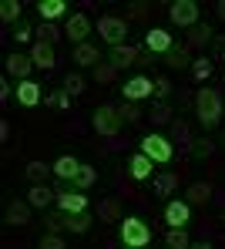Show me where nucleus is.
Instances as JSON below:
<instances>
[{
    "label": "nucleus",
    "instance_id": "1",
    "mask_svg": "<svg viewBox=\"0 0 225 249\" xmlns=\"http://www.w3.org/2000/svg\"><path fill=\"white\" fill-rule=\"evenodd\" d=\"M222 94H219V88H202L198 94H195V115H198V122L202 128H215V124L222 122Z\"/></svg>",
    "mask_w": 225,
    "mask_h": 249
},
{
    "label": "nucleus",
    "instance_id": "2",
    "mask_svg": "<svg viewBox=\"0 0 225 249\" xmlns=\"http://www.w3.org/2000/svg\"><path fill=\"white\" fill-rule=\"evenodd\" d=\"M118 232H121V243L131 246V249H145L151 243V229H148V222L138 219V215H125L121 226H118Z\"/></svg>",
    "mask_w": 225,
    "mask_h": 249
},
{
    "label": "nucleus",
    "instance_id": "3",
    "mask_svg": "<svg viewBox=\"0 0 225 249\" xmlns=\"http://www.w3.org/2000/svg\"><path fill=\"white\" fill-rule=\"evenodd\" d=\"M141 155H148L155 165H168L175 159V145L165 135H145L141 138Z\"/></svg>",
    "mask_w": 225,
    "mask_h": 249
},
{
    "label": "nucleus",
    "instance_id": "4",
    "mask_svg": "<svg viewBox=\"0 0 225 249\" xmlns=\"http://www.w3.org/2000/svg\"><path fill=\"white\" fill-rule=\"evenodd\" d=\"M97 34L104 37L108 47H118V44H125V37H128V20H121L114 14H104L97 20Z\"/></svg>",
    "mask_w": 225,
    "mask_h": 249
},
{
    "label": "nucleus",
    "instance_id": "5",
    "mask_svg": "<svg viewBox=\"0 0 225 249\" xmlns=\"http://www.w3.org/2000/svg\"><path fill=\"white\" fill-rule=\"evenodd\" d=\"M91 122H94V135H104V138H114L121 131V115L114 105H101Z\"/></svg>",
    "mask_w": 225,
    "mask_h": 249
},
{
    "label": "nucleus",
    "instance_id": "6",
    "mask_svg": "<svg viewBox=\"0 0 225 249\" xmlns=\"http://www.w3.org/2000/svg\"><path fill=\"white\" fill-rule=\"evenodd\" d=\"M168 17H172L175 27H195L198 17H202V10H198L195 0H175V3L168 7Z\"/></svg>",
    "mask_w": 225,
    "mask_h": 249
},
{
    "label": "nucleus",
    "instance_id": "7",
    "mask_svg": "<svg viewBox=\"0 0 225 249\" xmlns=\"http://www.w3.org/2000/svg\"><path fill=\"white\" fill-rule=\"evenodd\" d=\"M121 94H125V101H145V98L155 94V81H151L148 74H135V78L125 81Z\"/></svg>",
    "mask_w": 225,
    "mask_h": 249
},
{
    "label": "nucleus",
    "instance_id": "8",
    "mask_svg": "<svg viewBox=\"0 0 225 249\" xmlns=\"http://www.w3.org/2000/svg\"><path fill=\"white\" fill-rule=\"evenodd\" d=\"M88 34H91V17H88V14H81V10L71 14V17H67V31H64V37L78 47V44H84Z\"/></svg>",
    "mask_w": 225,
    "mask_h": 249
},
{
    "label": "nucleus",
    "instance_id": "9",
    "mask_svg": "<svg viewBox=\"0 0 225 249\" xmlns=\"http://www.w3.org/2000/svg\"><path fill=\"white\" fill-rule=\"evenodd\" d=\"M57 209L67 212V215H84V212H88V199H84V192L57 189Z\"/></svg>",
    "mask_w": 225,
    "mask_h": 249
},
{
    "label": "nucleus",
    "instance_id": "10",
    "mask_svg": "<svg viewBox=\"0 0 225 249\" xmlns=\"http://www.w3.org/2000/svg\"><path fill=\"white\" fill-rule=\"evenodd\" d=\"M145 47H148L151 54H161V57H165V54L175 47V37H172L165 27H151V31L145 34Z\"/></svg>",
    "mask_w": 225,
    "mask_h": 249
},
{
    "label": "nucleus",
    "instance_id": "11",
    "mask_svg": "<svg viewBox=\"0 0 225 249\" xmlns=\"http://www.w3.org/2000/svg\"><path fill=\"white\" fill-rule=\"evenodd\" d=\"M141 61V51H138L135 44H118V47H111V64L121 71V68H131Z\"/></svg>",
    "mask_w": 225,
    "mask_h": 249
},
{
    "label": "nucleus",
    "instance_id": "12",
    "mask_svg": "<svg viewBox=\"0 0 225 249\" xmlns=\"http://www.w3.org/2000/svg\"><path fill=\"white\" fill-rule=\"evenodd\" d=\"M188 215H192V209H188V202H181V199H172V202L165 206V222H168L172 229H185Z\"/></svg>",
    "mask_w": 225,
    "mask_h": 249
},
{
    "label": "nucleus",
    "instance_id": "13",
    "mask_svg": "<svg viewBox=\"0 0 225 249\" xmlns=\"http://www.w3.org/2000/svg\"><path fill=\"white\" fill-rule=\"evenodd\" d=\"M31 68H34V61L27 54H10L7 57V74H14L20 81H31Z\"/></svg>",
    "mask_w": 225,
    "mask_h": 249
},
{
    "label": "nucleus",
    "instance_id": "14",
    "mask_svg": "<svg viewBox=\"0 0 225 249\" xmlns=\"http://www.w3.org/2000/svg\"><path fill=\"white\" fill-rule=\"evenodd\" d=\"M212 41H215L212 27H209V24H195V27L188 31V41H185V47H188V51H202L205 44H212Z\"/></svg>",
    "mask_w": 225,
    "mask_h": 249
},
{
    "label": "nucleus",
    "instance_id": "15",
    "mask_svg": "<svg viewBox=\"0 0 225 249\" xmlns=\"http://www.w3.org/2000/svg\"><path fill=\"white\" fill-rule=\"evenodd\" d=\"M31 61H34V68H44V71H50L54 64H57V57H54V47L44 41H37L34 47H31Z\"/></svg>",
    "mask_w": 225,
    "mask_h": 249
},
{
    "label": "nucleus",
    "instance_id": "16",
    "mask_svg": "<svg viewBox=\"0 0 225 249\" xmlns=\"http://www.w3.org/2000/svg\"><path fill=\"white\" fill-rule=\"evenodd\" d=\"M74 64H81V68H97V64H101V51L88 41L78 44V47H74Z\"/></svg>",
    "mask_w": 225,
    "mask_h": 249
},
{
    "label": "nucleus",
    "instance_id": "17",
    "mask_svg": "<svg viewBox=\"0 0 225 249\" xmlns=\"http://www.w3.org/2000/svg\"><path fill=\"white\" fill-rule=\"evenodd\" d=\"M161 64L165 68H175V71H185V68H192V57H188V47L185 44H175L165 57H161Z\"/></svg>",
    "mask_w": 225,
    "mask_h": 249
},
{
    "label": "nucleus",
    "instance_id": "18",
    "mask_svg": "<svg viewBox=\"0 0 225 249\" xmlns=\"http://www.w3.org/2000/svg\"><path fill=\"white\" fill-rule=\"evenodd\" d=\"M37 10H41V20H44V24H54V20H61V17L67 14V3H64V0H41Z\"/></svg>",
    "mask_w": 225,
    "mask_h": 249
},
{
    "label": "nucleus",
    "instance_id": "19",
    "mask_svg": "<svg viewBox=\"0 0 225 249\" xmlns=\"http://www.w3.org/2000/svg\"><path fill=\"white\" fill-rule=\"evenodd\" d=\"M78 172H81V162H78L74 155H61V159L54 162V175H57V178L74 182V178H78Z\"/></svg>",
    "mask_w": 225,
    "mask_h": 249
},
{
    "label": "nucleus",
    "instance_id": "20",
    "mask_svg": "<svg viewBox=\"0 0 225 249\" xmlns=\"http://www.w3.org/2000/svg\"><path fill=\"white\" fill-rule=\"evenodd\" d=\"M27 202H31L34 209H47L50 202H57V192H54V189H47V185H31Z\"/></svg>",
    "mask_w": 225,
    "mask_h": 249
},
{
    "label": "nucleus",
    "instance_id": "21",
    "mask_svg": "<svg viewBox=\"0 0 225 249\" xmlns=\"http://www.w3.org/2000/svg\"><path fill=\"white\" fill-rule=\"evenodd\" d=\"M17 101H20L24 108H34V105L41 101V84L37 81H20V88H17Z\"/></svg>",
    "mask_w": 225,
    "mask_h": 249
},
{
    "label": "nucleus",
    "instance_id": "22",
    "mask_svg": "<svg viewBox=\"0 0 225 249\" xmlns=\"http://www.w3.org/2000/svg\"><path fill=\"white\" fill-rule=\"evenodd\" d=\"M97 219L101 222H121V199H104L97 206Z\"/></svg>",
    "mask_w": 225,
    "mask_h": 249
},
{
    "label": "nucleus",
    "instance_id": "23",
    "mask_svg": "<svg viewBox=\"0 0 225 249\" xmlns=\"http://www.w3.org/2000/svg\"><path fill=\"white\" fill-rule=\"evenodd\" d=\"M7 222L10 226H27L31 222V206L27 202H10L7 206Z\"/></svg>",
    "mask_w": 225,
    "mask_h": 249
},
{
    "label": "nucleus",
    "instance_id": "24",
    "mask_svg": "<svg viewBox=\"0 0 225 249\" xmlns=\"http://www.w3.org/2000/svg\"><path fill=\"white\" fill-rule=\"evenodd\" d=\"M128 172H131V178H138V182H141V178H148V175L155 172V162H151L148 155H135V159L128 162Z\"/></svg>",
    "mask_w": 225,
    "mask_h": 249
},
{
    "label": "nucleus",
    "instance_id": "25",
    "mask_svg": "<svg viewBox=\"0 0 225 249\" xmlns=\"http://www.w3.org/2000/svg\"><path fill=\"white\" fill-rule=\"evenodd\" d=\"M24 175H27V178H31L34 185H44L47 175H54V165H44V162H27Z\"/></svg>",
    "mask_w": 225,
    "mask_h": 249
},
{
    "label": "nucleus",
    "instance_id": "26",
    "mask_svg": "<svg viewBox=\"0 0 225 249\" xmlns=\"http://www.w3.org/2000/svg\"><path fill=\"white\" fill-rule=\"evenodd\" d=\"M188 199H192L195 206L212 202V185H209V182H192V185H188Z\"/></svg>",
    "mask_w": 225,
    "mask_h": 249
},
{
    "label": "nucleus",
    "instance_id": "27",
    "mask_svg": "<svg viewBox=\"0 0 225 249\" xmlns=\"http://www.w3.org/2000/svg\"><path fill=\"white\" fill-rule=\"evenodd\" d=\"M212 71H215V61H212V57H195V61H192V78H195V81L212 78Z\"/></svg>",
    "mask_w": 225,
    "mask_h": 249
},
{
    "label": "nucleus",
    "instance_id": "28",
    "mask_svg": "<svg viewBox=\"0 0 225 249\" xmlns=\"http://www.w3.org/2000/svg\"><path fill=\"white\" fill-rule=\"evenodd\" d=\"M175 185H178V175H175V172H161V175H155V192H158V196H172Z\"/></svg>",
    "mask_w": 225,
    "mask_h": 249
},
{
    "label": "nucleus",
    "instance_id": "29",
    "mask_svg": "<svg viewBox=\"0 0 225 249\" xmlns=\"http://www.w3.org/2000/svg\"><path fill=\"white\" fill-rule=\"evenodd\" d=\"M67 222H71V215H67V212H50V215L44 219L47 232H54V236H61V232L67 229Z\"/></svg>",
    "mask_w": 225,
    "mask_h": 249
},
{
    "label": "nucleus",
    "instance_id": "30",
    "mask_svg": "<svg viewBox=\"0 0 225 249\" xmlns=\"http://www.w3.org/2000/svg\"><path fill=\"white\" fill-rule=\"evenodd\" d=\"M20 10H24L20 0H3V3H0V20H3V24H14V20L20 17Z\"/></svg>",
    "mask_w": 225,
    "mask_h": 249
},
{
    "label": "nucleus",
    "instance_id": "31",
    "mask_svg": "<svg viewBox=\"0 0 225 249\" xmlns=\"http://www.w3.org/2000/svg\"><path fill=\"white\" fill-rule=\"evenodd\" d=\"M94 182H97V172H94V165H81V172H78V178H74L78 192H81V189H91Z\"/></svg>",
    "mask_w": 225,
    "mask_h": 249
},
{
    "label": "nucleus",
    "instance_id": "32",
    "mask_svg": "<svg viewBox=\"0 0 225 249\" xmlns=\"http://www.w3.org/2000/svg\"><path fill=\"white\" fill-rule=\"evenodd\" d=\"M165 243H168V249H188V246H192V243H188V232H185V229H168Z\"/></svg>",
    "mask_w": 225,
    "mask_h": 249
},
{
    "label": "nucleus",
    "instance_id": "33",
    "mask_svg": "<svg viewBox=\"0 0 225 249\" xmlns=\"http://www.w3.org/2000/svg\"><path fill=\"white\" fill-rule=\"evenodd\" d=\"M37 41H44V44L54 47V44L61 41V31H57L54 24H41V27H37Z\"/></svg>",
    "mask_w": 225,
    "mask_h": 249
},
{
    "label": "nucleus",
    "instance_id": "34",
    "mask_svg": "<svg viewBox=\"0 0 225 249\" xmlns=\"http://www.w3.org/2000/svg\"><path fill=\"white\" fill-rule=\"evenodd\" d=\"M64 91H67L71 98H74V94H81V91H84V78H81L78 71H71V74L64 78Z\"/></svg>",
    "mask_w": 225,
    "mask_h": 249
},
{
    "label": "nucleus",
    "instance_id": "35",
    "mask_svg": "<svg viewBox=\"0 0 225 249\" xmlns=\"http://www.w3.org/2000/svg\"><path fill=\"white\" fill-rule=\"evenodd\" d=\"M114 74H118L114 64H97V68H94V81H101V84H111V81H114Z\"/></svg>",
    "mask_w": 225,
    "mask_h": 249
},
{
    "label": "nucleus",
    "instance_id": "36",
    "mask_svg": "<svg viewBox=\"0 0 225 249\" xmlns=\"http://www.w3.org/2000/svg\"><path fill=\"white\" fill-rule=\"evenodd\" d=\"M88 229H91V215L88 212H84V215H71L67 232H78V236H81V232H88Z\"/></svg>",
    "mask_w": 225,
    "mask_h": 249
},
{
    "label": "nucleus",
    "instance_id": "37",
    "mask_svg": "<svg viewBox=\"0 0 225 249\" xmlns=\"http://www.w3.org/2000/svg\"><path fill=\"white\" fill-rule=\"evenodd\" d=\"M118 115H121V122H141V111H138L135 101H125V105H118Z\"/></svg>",
    "mask_w": 225,
    "mask_h": 249
},
{
    "label": "nucleus",
    "instance_id": "38",
    "mask_svg": "<svg viewBox=\"0 0 225 249\" xmlns=\"http://www.w3.org/2000/svg\"><path fill=\"white\" fill-rule=\"evenodd\" d=\"M151 122L155 124H168V122H175V115H172L165 105H155V108H151Z\"/></svg>",
    "mask_w": 225,
    "mask_h": 249
},
{
    "label": "nucleus",
    "instance_id": "39",
    "mask_svg": "<svg viewBox=\"0 0 225 249\" xmlns=\"http://www.w3.org/2000/svg\"><path fill=\"white\" fill-rule=\"evenodd\" d=\"M212 152H215V145H212L209 138H202V142H195V148H192V155H195V159H209Z\"/></svg>",
    "mask_w": 225,
    "mask_h": 249
},
{
    "label": "nucleus",
    "instance_id": "40",
    "mask_svg": "<svg viewBox=\"0 0 225 249\" xmlns=\"http://www.w3.org/2000/svg\"><path fill=\"white\" fill-rule=\"evenodd\" d=\"M37 249H67V246H64V239H61V236L47 232L44 239H41V246H37Z\"/></svg>",
    "mask_w": 225,
    "mask_h": 249
},
{
    "label": "nucleus",
    "instance_id": "41",
    "mask_svg": "<svg viewBox=\"0 0 225 249\" xmlns=\"http://www.w3.org/2000/svg\"><path fill=\"white\" fill-rule=\"evenodd\" d=\"M168 94H172V81L168 78H158L155 81V98H168Z\"/></svg>",
    "mask_w": 225,
    "mask_h": 249
},
{
    "label": "nucleus",
    "instance_id": "42",
    "mask_svg": "<svg viewBox=\"0 0 225 249\" xmlns=\"http://www.w3.org/2000/svg\"><path fill=\"white\" fill-rule=\"evenodd\" d=\"M54 105L57 108H71V94L67 91H54Z\"/></svg>",
    "mask_w": 225,
    "mask_h": 249
},
{
    "label": "nucleus",
    "instance_id": "43",
    "mask_svg": "<svg viewBox=\"0 0 225 249\" xmlns=\"http://www.w3.org/2000/svg\"><path fill=\"white\" fill-rule=\"evenodd\" d=\"M212 44H215V57L222 61V57H225V37H215Z\"/></svg>",
    "mask_w": 225,
    "mask_h": 249
},
{
    "label": "nucleus",
    "instance_id": "44",
    "mask_svg": "<svg viewBox=\"0 0 225 249\" xmlns=\"http://www.w3.org/2000/svg\"><path fill=\"white\" fill-rule=\"evenodd\" d=\"M0 142H10V122L7 118L0 122Z\"/></svg>",
    "mask_w": 225,
    "mask_h": 249
},
{
    "label": "nucleus",
    "instance_id": "45",
    "mask_svg": "<svg viewBox=\"0 0 225 249\" xmlns=\"http://www.w3.org/2000/svg\"><path fill=\"white\" fill-rule=\"evenodd\" d=\"M148 14V3H131V17H145Z\"/></svg>",
    "mask_w": 225,
    "mask_h": 249
},
{
    "label": "nucleus",
    "instance_id": "46",
    "mask_svg": "<svg viewBox=\"0 0 225 249\" xmlns=\"http://www.w3.org/2000/svg\"><path fill=\"white\" fill-rule=\"evenodd\" d=\"M10 98V84H7V78H0V101H7Z\"/></svg>",
    "mask_w": 225,
    "mask_h": 249
},
{
    "label": "nucleus",
    "instance_id": "47",
    "mask_svg": "<svg viewBox=\"0 0 225 249\" xmlns=\"http://www.w3.org/2000/svg\"><path fill=\"white\" fill-rule=\"evenodd\" d=\"M17 41H20V44L31 41V27H20V31H17Z\"/></svg>",
    "mask_w": 225,
    "mask_h": 249
},
{
    "label": "nucleus",
    "instance_id": "48",
    "mask_svg": "<svg viewBox=\"0 0 225 249\" xmlns=\"http://www.w3.org/2000/svg\"><path fill=\"white\" fill-rule=\"evenodd\" d=\"M188 249H215V246H212V243H205V239H202V243H192V246H188Z\"/></svg>",
    "mask_w": 225,
    "mask_h": 249
},
{
    "label": "nucleus",
    "instance_id": "49",
    "mask_svg": "<svg viewBox=\"0 0 225 249\" xmlns=\"http://www.w3.org/2000/svg\"><path fill=\"white\" fill-rule=\"evenodd\" d=\"M215 14H219V17L225 20V0H219V3H215Z\"/></svg>",
    "mask_w": 225,
    "mask_h": 249
},
{
    "label": "nucleus",
    "instance_id": "50",
    "mask_svg": "<svg viewBox=\"0 0 225 249\" xmlns=\"http://www.w3.org/2000/svg\"><path fill=\"white\" fill-rule=\"evenodd\" d=\"M222 222H225V215H222Z\"/></svg>",
    "mask_w": 225,
    "mask_h": 249
},
{
    "label": "nucleus",
    "instance_id": "51",
    "mask_svg": "<svg viewBox=\"0 0 225 249\" xmlns=\"http://www.w3.org/2000/svg\"><path fill=\"white\" fill-rule=\"evenodd\" d=\"M125 249H131V246H125Z\"/></svg>",
    "mask_w": 225,
    "mask_h": 249
}]
</instances>
